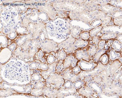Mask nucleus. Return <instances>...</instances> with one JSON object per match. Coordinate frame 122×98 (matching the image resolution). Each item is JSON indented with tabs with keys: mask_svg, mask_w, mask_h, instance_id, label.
<instances>
[{
	"mask_svg": "<svg viewBox=\"0 0 122 98\" xmlns=\"http://www.w3.org/2000/svg\"><path fill=\"white\" fill-rule=\"evenodd\" d=\"M10 63L5 67L4 76L10 80H17L22 83L31 80V73L28 64L21 62Z\"/></svg>",
	"mask_w": 122,
	"mask_h": 98,
	"instance_id": "f257e3e1",
	"label": "nucleus"
},
{
	"mask_svg": "<svg viewBox=\"0 0 122 98\" xmlns=\"http://www.w3.org/2000/svg\"><path fill=\"white\" fill-rule=\"evenodd\" d=\"M64 82L62 76L57 73L51 75L46 80L47 87L52 89H58L63 85Z\"/></svg>",
	"mask_w": 122,
	"mask_h": 98,
	"instance_id": "f03ea898",
	"label": "nucleus"
},
{
	"mask_svg": "<svg viewBox=\"0 0 122 98\" xmlns=\"http://www.w3.org/2000/svg\"><path fill=\"white\" fill-rule=\"evenodd\" d=\"M102 90L104 93L108 95H112L114 93L121 95L122 93V87L119 83H111L104 86Z\"/></svg>",
	"mask_w": 122,
	"mask_h": 98,
	"instance_id": "7ed1b4c3",
	"label": "nucleus"
},
{
	"mask_svg": "<svg viewBox=\"0 0 122 98\" xmlns=\"http://www.w3.org/2000/svg\"><path fill=\"white\" fill-rule=\"evenodd\" d=\"M60 75L62 76L64 79L70 80L73 83L80 79L77 75L73 73L71 68H70L66 69Z\"/></svg>",
	"mask_w": 122,
	"mask_h": 98,
	"instance_id": "20e7f679",
	"label": "nucleus"
},
{
	"mask_svg": "<svg viewBox=\"0 0 122 98\" xmlns=\"http://www.w3.org/2000/svg\"><path fill=\"white\" fill-rule=\"evenodd\" d=\"M55 24V28L58 32L61 34H66L67 32L68 26L66 21L62 19L58 20Z\"/></svg>",
	"mask_w": 122,
	"mask_h": 98,
	"instance_id": "39448f33",
	"label": "nucleus"
},
{
	"mask_svg": "<svg viewBox=\"0 0 122 98\" xmlns=\"http://www.w3.org/2000/svg\"><path fill=\"white\" fill-rule=\"evenodd\" d=\"M39 45L43 50L48 53L52 52L57 46L56 43L51 40H46L41 42Z\"/></svg>",
	"mask_w": 122,
	"mask_h": 98,
	"instance_id": "423d86ee",
	"label": "nucleus"
},
{
	"mask_svg": "<svg viewBox=\"0 0 122 98\" xmlns=\"http://www.w3.org/2000/svg\"><path fill=\"white\" fill-rule=\"evenodd\" d=\"M63 69L69 68L72 69L76 66L78 60L72 56H68L65 59Z\"/></svg>",
	"mask_w": 122,
	"mask_h": 98,
	"instance_id": "0eeeda50",
	"label": "nucleus"
},
{
	"mask_svg": "<svg viewBox=\"0 0 122 98\" xmlns=\"http://www.w3.org/2000/svg\"><path fill=\"white\" fill-rule=\"evenodd\" d=\"M77 92V90L73 87L70 88H60L58 90L57 95L58 98H63L67 95L74 94Z\"/></svg>",
	"mask_w": 122,
	"mask_h": 98,
	"instance_id": "6e6552de",
	"label": "nucleus"
},
{
	"mask_svg": "<svg viewBox=\"0 0 122 98\" xmlns=\"http://www.w3.org/2000/svg\"><path fill=\"white\" fill-rule=\"evenodd\" d=\"M77 63L81 69L85 71H89L96 68V64L94 62H89L83 60L77 62Z\"/></svg>",
	"mask_w": 122,
	"mask_h": 98,
	"instance_id": "1a4fd4ad",
	"label": "nucleus"
},
{
	"mask_svg": "<svg viewBox=\"0 0 122 98\" xmlns=\"http://www.w3.org/2000/svg\"><path fill=\"white\" fill-rule=\"evenodd\" d=\"M76 56L77 59L79 60H82L88 61L91 60L90 56L88 54V50L86 49H82L77 51Z\"/></svg>",
	"mask_w": 122,
	"mask_h": 98,
	"instance_id": "9d476101",
	"label": "nucleus"
},
{
	"mask_svg": "<svg viewBox=\"0 0 122 98\" xmlns=\"http://www.w3.org/2000/svg\"><path fill=\"white\" fill-rule=\"evenodd\" d=\"M122 66V63L118 60H114L110 66L109 70V74L110 76H112Z\"/></svg>",
	"mask_w": 122,
	"mask_h": 98,
	"instance_id": "9b49d317",
	"label": "nucleus"
},
{
	"mask_svg": "<svg viewBox=\"0 0 122 98\" xmlns=\"http://www.w3.org/2000/svg\"><path fill=\"white\" fill-rule=\"evenodd\" d=\"M99 75L102 78V82L107 85H109L111 83L112 78L109 75L107 71L106 70L102 71L99 72Z\"/></svg>",
	"mask_w": 122,
	"mask_h": 98,
	"instance_id": "f8f14e48",
	"label": "nucleus"
},
{
	"mask_svg": "<svg viewBox=\"0 0 122 98\" xmlns=\"http://www.w3.org/2000/svg\"><path fill=\"white\" fill-rule=\"evenodd\" d=\"M57 62H54L51 64H48L49 68L46 71L41 72V75L42 76H49L51 74L56 72V68Z\"/></svg>",
	"mask_w": 122,
	"mask_h": 98,
	"instance_id": "ddd939ff",
	"label": "nucleus"
},
{
	"mask_svg": "<svg viewBox=\"0 0 122 98\" xmlns=\"http://www.w3.org/2000/svg\"><path fill=\"white\" fill-rule=\"evenodd\" d=\"M85 86L91 88L94 91L98 93H101L102 91V88L100 87L99 84L96 83L93 80L86 82Z\"/></svg>",
	"mask_w": 122,
	"mask_h": 98,
	"instance_id": "4468645a",
	"label": "nucleus"
},
{
	"mask_svg": "<svg viewBox=\"0 0 122 98\" xmlns=\"http://www.w3.org/2000/svg\"><path fill=\"white\" fill-rule=\"evenodd\" d=\"M95 68L93 70L89 71H81L80 73L77 75L78 77L80 78L82 77H91L94 75L96 76V74H97V73H99V72L100 71H96Z\"/></svg>",
	"mask_w": 122,
	"mask_h": 98,
	"instance_id": "2eb2a0df",
	"label": "nucleus"
},
{
	"mask_svg": "<svg viewBox=\"0 0 122 98\" xmlns=\"http://www.w3.org/2000/svg\"><path fill=\"white\" fill-rule=\"evenodd\" d=\"M85 86L77 90V92L80 94L86 97H89L93 94L94 91L91 88Z\"/></svg>",
	"mask_w": 122,
	"mask_h": 98,
	"instance_id": "dca6fc26",
	"label": "nucleus"
},
{
	"mask_svg": "<svg viewBox=\"0 0 122 98\" xmlns=\"http://www.w3.org/2000/svg\"><path fill=\"white\" fill-rule=\"evenodd\" d=\"M58 90L52 89L46 87L43 89V94L45 97L48 98H52L57 95Z\"/></svg>",
	"mask_w": 122,
	"mask_h": 98,
	"instance_id": "f3484780",
	"label": "nucleus"
},
{
	"mask_svg": "<svg viewBox=\"0 0 122 98\" xmlns=\"http://www.w3.org/2000/svg\"><path fill=\"white\" fill-rule=\"evenodd\" d=\"M88 42L87 41L82 40L81 39H79L75 40L73 44L75 48V50L79 48H84L87 45Z\"/></svg>",
	"mask_w": 122,
	"mask_h": 98,
	"instance_id": "a211bd4d",
	"label": "nucleus"
},
{
	"mask_svg": "<svg viewBox=\"0 0 122 98\" xmlns=\"http://www.w3.org/2000/svg\"><path fill=\"white\" fill-rule=\"evenodd\" d=\"M42 76L41 73H39L37 72H35L31 75V80L32 81L31 84L32 85L33 83L41 81L42 79Z\"/></svg>",
	"mask_w": 122,
	"mask_h": 98,
	"instance_id": "6ab92c4d",
	"label": "nucleus"
},
{
	"mask_svg": "<svg viewBox=\"0 0 122 98\" xmlns=\"http://www.w3.org/2000/svg\"><path fill=\"white\" fill-rule=\"evenodd\" d=\"M121 54L112 49L109 53V58L111 60H115L118 59L121 56Z\"/></svg>",
	"mask_w": 122,
	"mask_h": 98,
	"instance_id": "aec40b11",
	"label": "nucleus"
},
{
	"mask_svg": "<svg viewBox=\"0 0 122 98\" xmlns=\"http://www.w3.org/2000/svg\"><path fill=\"white\" fill-rule=\"evenodd\" d=\"M75 41V39L74 38H69L59 45V47H62L63 48H65L70 45L73 44Z\"/></svg>",
	"mask_w": 122,
	"mask_h": 98,
	"instance_id": "412c9836",
	"label": "nucleus"
},
{
	"mask_svg": "<svg viewBox=\"0 0 122 98\" xmlns=\"http://www.w3.org/2000/svg\"><path fill=\"white\" fill-rule=\"evenodd\" d=\"M112 48L117 52H120L122 49V44L117 40L113 41Z\"/></svg>",
	"mask_w": 122,
	"mask_h": 98,
	"instance_id": "4be33fe9",
	"label": "nucleus"
},
{
	"mask_svg": "<svg viewBox=\"0 0 122 98\" xmlns=\"http://www.w3.org/2000/svg\"><path fill=\"white\" fill-rule=\"evenodd\" d=\"M85 86V82L82 80H78L73 83V87L77 90Z\"/></svg>",
	"mask_w": 122,
	"mask_h": 98,
	"instance_id": "5701e85b",
	"label": "nucleus"
},
{
	"mask_svg": "<svg viewBox=\"0 0 122 98\" xmlns=\"http://www.w3.org/2000/svg\"><path fill=\"white\" fill-rule=\"evenodd\" d=\"M117 34L112 33H105L102 35L101 37L102 40H106L115 38L117 36Z\"/></svg>",
	"mask_w": 122,
	"mask_h": 98,
	"instance_id": "b1692460",
	"label": "nucleus"
},
{
	"mask_svg": "<svg viewBox=\"0 0 122 98\" xmlns=\"http://www.w3.org/2000/svg\"><path fill=\"white\" fill-rule=\"evenodd\" d=\"M30 94L34 96L39 97L43 94V89L42 88L33 89L30 92Z\"/></svg>",
	"mask_w": 122,
	"mask_h": 98,
	"instance_id": "393cba45",
	"label": "nucleus"
},
{
	"mask_svg": "<svg viewBox=\"0 0 122 98\" xmlns=\"http://www.w3.org/2000/svg\"><path fill=\"white\" fill-rule=\"evenodd\" d=\"M106 52V50L105 49L102 50L99 49L97 50L95 54V57L93 59L94 61L97 62L99 60L101 56Z\"/></svg>",
	"mask_w": 122,
	"mask_h": 98,
	"instance_id": "a878e982",
	"label": "nucleus"
},
{
	"mask_svg": "<svg viewBox=\"0 0 122 98\" xmlns=\"http://www.w3.org/2000/svg\"><path fill=\"white\" fill-rule=\"evenodd\" d=\"M102 28V27L101 26H99L92 29L90 31V36L92 37L95 36L97 33L101 31Z\"/></svg>",
	"mask_w": 122,
	"mask_h": 98,
	"instance_id": "bb28decb",
	"label": "nucleus"
},
{
	"mask_svg": "<svg viewBox=\"0 0 122 98\" xmlns=\"http://www.w3.org/2000/svg\"><path fill=\"white\" fill-rule=\"evenodd\" d=\"M81 30L78 28H73L71 31V33L72 36L74 38H76L80 34Z\"/></svg>",
	"mask_w": 122,
	"mask_h": 98,
	"instance_id": "cd10ccee",
	"label": "nucleus"
},
{
	"mask_svg": "<svg viewBox=\"0 0 122 98\" xmlns=\"http://www.w3.org/2000/svg\"><path fill=\"white\" fill-rule=\"evenodd\" d=\"M66 52L62 49L58 53L57 59L58 60H64L65 59L66 57Z\"/></svg>",
	"mask_w": 122,
	"mask_h": 98,
	"instance_id": "c85d7f7f",
	"label": "nucleus"
},
{
	"mask_svg": "<svg viewBox=\"0 0 122 98\" xmlns=\"http://www.w3.org/2000/svg\"><path fill=\"white\" fill-rule=\"evenodd\" d=\"M37 57L38 59L41 61V62L43 63H46V60L45 58L44 57V53L42 50H39L38 53L37 54Z\"/></svg>",
	"mask_w": 122,
	"mask_h": 98,
	"instance_id": "c756f323",
	"label": "nucleus"
},
{
	"mask_svg": "<svg viewBox=\"0 0 122 98\" xmlns=\"http://www.w3.org/2000/svg\"><path fill=\"white\" fill-rule=\"evenodd\" d=\"M32 85L34 86L33 89L36 88H42L46 86V82L41 81L33 83Z\"/></svg>",
	"mask_w": 122,
	"mask_h": 98,
	"instance_id": "7c9ffc66",
	"label": "nucleus"
},
{
	"mask_svg": "<svg viewBox=\"0 0 122 98\" xmlns=\"http://www.w3.org/2000/svg\"><path fill=\"white\" fill-rule=\"evenodd\" d=\"M101 63L104 65L107 64L109 60V58L107 55L106 54H104L101 56L99 59Z\"/></svg>",
	"mask_w": 122,
	"mask_h": 98,
	"instance_id": "2f4dec72",
	"label": "nucleus"
},
{
	"mask_svg": "<svg viewBox=\"0 0 122 98\" xmlns=\"http://www.w3.org/2000/svg\"><path fill=\"white\" fill-rule=\"evenodd\" d=\"M122 75V70H121L117 71L113 75V78L116 81H118L120 80Z\"/></svg>",
	"mask_w": 122,
	"mask_h": 98,
	"instance_id": "473e14b6",
	"label": "nucleus"
},
{
	"mask_svg": "<svg viewBox=\"0 0 122 98\" xmlns=\"http://www.w3.org/2000/svg\"><path fill=\"white\" fill-rule=\"evenodd\" d=\"M97 51V50L96 47L93 45H92L88 49V54L90 56H93L95 54Z\"/></svg>",
	"mask_w": 122,
	"mask_h": 98,
	"instance_id": "72a5a7b5",
	"label": "nucleus"
},
{
	"mask_svg": "<svg viewBox=\"0 0 122 98\" xmlns=\"http://www.w3.org/2000/svg\"><path fill=\"white\" fill-rule=\"evenodd\" d=\"M49 68L48 64L45 63H39L38 70L40 71H46Z\"/></svg>",
	"mask_w": 122,
	"mask_h": 98,
	"instance_id": "f704fd0d",
	"label": "nucleus"
},
{
	"mask_svg": "<svg viewBox=\"0 0 122 98\" xmlns=\"http://www.w3.org/2000/svg\"><path fill=\"white\" fill-rule=\"evenodd\" d=\"M38 63L35 62H29L28 63L30 70H37L38 69L39 66Z\"/></svg>",
	"mask_w": 122,
	"mask_h": 98,
	"instance_id": "c9c22d12",
	"label": "nucleus"
},
{
	"mask_svg": "<svg viewBox=\"0 0 122 98\" xmlns=\"http://www.w3.org/2000/svg\"><path fill=\"white\" fill-rule=\"evenodd\" d=\"M81 39L84 40H87L90 37V34L88 32L84 31L81 33L80 35Z\"/></svg>",
	"mask_w": 122,
	"mask_h": 98,
	"instance_id": "e433bc0d",
	"label": "nucleus"
},
{
	"mask_svg": "<svg viewBox=\"0 0 122 98\" xmlns=\"http://www.w3.org/2000/svg\"><path fill=\"white\" fill-rule=\"evenodd\" d=\"M46 60L48 64H51L54 62L56 58L52 55H50L47 57Z\"/></svg>",
	"mask_w": 122,
	"mask_h": 98,
	"instance_id": "4c0bfd02",
	"label": "nucleus"
},
{
	"mask_svg": "<svg viewBox=\"0 0 122 98\" xmlns=\"http://www.w3.org/2000/svg\"><path fill=\"white\" fill-rule=\"evenodd\" d=\"M100 38L99 36H95L93 37L92 40V42L96 45V46L97 48H98V44L101 40H100Z\"/></svg>",
	"mask_w": 122,
	"mask_h": 98,
	"instance_id": "58836bf2",
	"label": "nucleus"
},
{
	"mask_svg": "<svg viewBox=\"0 0 122 98\" xmlns=\"http://www.w3.org/2000/svg\"><path fill=\"white\" fill-rule=\"evenodd\" d=\"M73 85V83L71 81L68 80V81L64 82V87L65 88H70L72 87Z\"/></svg>",
	"mask_w": 122,
	"mask_h": 98,
	"instance_id": "ea45409f",
	"label": "nucleus"
},
{
	"mask_svg": "<svg viewBox=\"0 0 122 98\" xmlns=\"http://www.w3.org/2000/svg\"><path fill=\"white\" fill-rule=\"evenodd\" d=\"M72 71L74 74L77 75L81 71V69L79 66H75L72 68Z\"/></svg>",
	"mask_w": 122,
	"mask_h": 98,
	"instance_id": "a19ab883",
	"label": "nucleus"
},
{
	"mask_svg": "<svg viewBox=\"0 0 122 98\" xmlns=\"http://www.w3.org/2000/svg\"><path fill=\"white\" fill-rule=\"evenodd\" d=\"M73 44L70 45L66 48V51L67 52L69 53H71L75 50V48Z\"/></svg>",
	"mask_w": 122,
	"mask_h": 98,
	"instance_id": "79ce46f5",
	"label": "nucleus"
},
{
	"mask_svg": "<svg viewBox=\"0 0 122 98\" xmlns=\"http://www.w3.org/2000/svg\"><path fill=\"white\" fill-rule=\"evenodd\" d=\"M106 41L105 40H101L98 44V48L100 49H104V47L106 44Z\"/></svg>",
	"mask_w": 122,
	"mask_h": 98,
	"instance_id": "37998d69",
	"label": "nucleus"
},
{
	"mask_svg": "<svg viewBox=\"0 0 122 98\" xmlns=\"http://www.w3.org/2000/svg\"><path fill=\"white\" fill-rule=\"evenodd\" d=\"M81 96L74 94H70L65 96L63 98H82Z\"/></svg>",
	"mask_w": 122,
	"mask_h": 98,
	"instance_id": "c03bdc74",
	"label": "nucleus"
},
{
	"mask_svg": "<svg viewBox=\"0 0 122 98\" xmlns=\"http://www.w3.org/2000/svg\"><path fill=\"white\" fill-rule=\"evenodd\" d=\"M93 81L96 83L98 84H101L102 81V78L100 76H96L93 77Z\"/></svg>",
	"mask_w": 122,
	"mask_h": 98,
	"instance_id": "a18cd8bd",
	"label": "nucleus"
},
{
	"mask_svg": "<svg viewBox=\"0 0 122 98\" xmlns=\"http://www.w3.org/2000/svg\"><path fill=\"white\" fill-rule=\"evenodd\" d=\"M105 65L102 64L101 62H99L97 65V68L101 71H102L106 70L107 66Z\"/></svg>",
	"mask_w": 122,
	"mask_h": 98,
	"instance_id": "49530a36",
	"label": "nucleus"
},
{
	"mask_svg": "<svg viewBox=\"0 0 122 98\" xmlns=\"http://www.w3.org/2000/svg\"><path fill=\"white\" fill-rule=\"evenodd\" d=\"M64 64H62V62H59L58 64H57L56 67V70L57 71H61V70H62V67L63 68Z\"/></svg>",
	"mask_w": 122,
	"mask_h": 98,
	"instance_id": "de8ad7c7",
	"label": "nucleus"
},
{
	"mask_svg": "<svg viewBox=\"0 0 122 98\" xmlns=\"http://www.w3.org/2000/svg\"><path fill=\"white\" fill-rule=\"evenodd\" d=\"M117 40L122 44V34H121L118 35Z\"/></svg>",
	"mask_w": 122,
	"mask_h": 98,
	"instance_id": "09e8293b",
	"label": "nucleus"
},
{
	"mask_svg": "<svg viewBox=\"0 0 122 98\" xmlns=\"http://www.w3.org/2000/svg\"><path fill=\"white\" fill-rule=\"evenodd\" d=\"M112 41L111 40H108L107 42V45L108 46L109 48L111 46V44Z\"/></svg>",
	"mask_w": 122,
	"mask_h": 98,
	"instance_id": "8fccbe9b",
	"label": "nucleus"
}]
</instances>
